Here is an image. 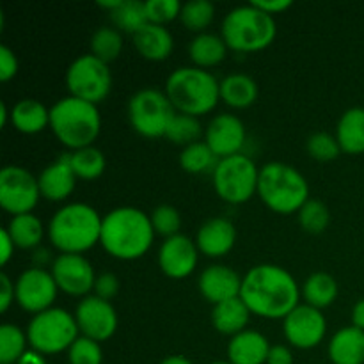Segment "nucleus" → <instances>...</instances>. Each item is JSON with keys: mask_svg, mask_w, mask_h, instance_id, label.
Returning a JSON list of instances; mask_svg holds the SVG:
<instances>
[{"mask_svg": "<svg viewBox=\"0 0 364 364\" xmlns=\"http://www.w3.org/2000/svg\"><path fill=\"white\" fill-rule=\"evenodd\" d=\"M153 238L151 219L135 206H119L103 215L100 244L116 259L142 258L153 245Z\"/></svg>", "mask_w": 364, "mask_h": 364, "instance_id": "nucleus-2", "label": "nucleus"}, {"mask_svg": "<svg viewBox=\"0 0 364 364\" xmlns=\"http://www.w3.org/2000/svg\"><path fill=\"white\" fill-rule=\"evenodd\" d=\"M66 87L70 96L98 105L112 89V73L109 64L100 60L92 53L77 57L68 66Z\"/></svg>", "mask_w": 364, "mask_h": 364, "instance_id": "nucleus-11", "label": "nucleus"}, {"mask_svg": "<svg viewBox=\"0 0 364 364\" xmlns=\"http://www.w3.org/2000/svg\"><path fill=\"white\" fill-rule=\"evenodd\" d=\"M176 109L166 91L144 87L135 92L128 102V119L132 128L142 137H166V132Z\"/></svg>", "mask_w": 364, "mask_h": 364, "instance_id": "nucleus-10", "label": "nucleus"}, {"mask_svg": "<svg viewBox=\"0 0 364 364\" xmlns=\"http://www.w3.org/2000/svg\"><path fill=\"white\" fill-rule=\"evenodd\" d=\"M160 364H192V361L185 358V355H169L164 361H160Z\"/></svg>", "mask_w": 364, "mask_h": 364, "instance_id": "nucleus-53", "label": "nucleus"}, {"mask_svg": "<svg viewBox=\"0 0 364 364\" xmlns=\"http://www.w3.org/2000/svg\"><path fill=\"white\" fill-rule=\"evenodd\" d=\"M25 333H27L31 350L43 355L68 352L80 336L75 315L63 308H50L34 315Z\"/></svg>", "mask_w": 364, "mask_h": 364, "instance_id": "nucleus-8", "label": "nucleus"}, {"mask_svg": "<svg viewBox=\"0 0 364 364\" xmlns=\"http://www.w3.org/2000/svg\"><path fill=\"white\" fill-rule=\"evenodd\" d=\"M0 242H2V255H0V263L6 267L7 263H9V259L13 258L14 249H16V245H14V242H13V238H11L7 228H2V231H0Z\"/></svg>", "mask_w": 364, "mask_h": 364, "instance_id": "nucleus-49", "label": "nucleus"}, {"mask_svg": "<svg viewBox=\"0 0 364 364\" xmlns=\"http://www.w3.org/2000/svg\"><path fill=\"white\" fill-rule=\"evenodd\" d=\"M57 291L59 288L52 272L41 267H32L23 270L14 283V301L23 311L34 316L52 308Z\"/></svg>", "mask_w": 364, "mask_h": 364, "instance_id": "nucleus-13", "label": "nucleus"}, {"mask_svg": "<svg viewBox=\"0 0 364 364\" xmlns=\"http://www.w3.org/2000/svg\"><path fill=\"white\" fill-rule=\"evenodd\" d=\"M228 52V45L223 39V36L212 34V32H203L198 34L188 45V55L194 66L203 68H212L217 66L224 60Z\"/></svg>", "mask_w": 364, "mask_h": 364, "instance_id": "nucleus-29", "label": "nucleus"}, {"mask_svg": "<svg viewBox=\"0 0 364 364\" xmlns=\"http://www.w3.org/2000/svg\"><path fill=\"white\" fill-rule=\"evenodd\" d=\"M270 343L262 333L242 331L228 343V359L231 364H267Z\"/></svg>", "mask_w": 364, "mask_h": 364, "instance_id": "nucleus-22", "label": "nucleus"}, {"mask_svg": "<svg viewBox=\"0 0 364 364\" xmlns=\"http://www.w3.org/2000/svg\"><path fill=\"white\" fill-rule=\"evenodd\" d=\"M132 38L137 52L148 60H166L174 48L173 34L164 25L146 23Z\"/></svg>", "mask_w": 364, "mask_h": 364, "instance_id": "nucleus-23", "label": "nucleus"}, {"mask_svg": "<svg viewBox=\"0 0 364 364\" xmlns=\"http://www.w3.org/2000/svg\"><path fill=\"white\" fill-rule=\"evenodd\" d=\"M41 198L39 181L21 166H6L0 171V206L11 215L32 213Z\"/></svg>", "mask_w": 364, "mask_h": 364, "instance_id": "nucleus-12", "label": "nucleus"}, {"mask_svg": "<svg viewBox=\"0 0 364 364\" xmlns=\"http://www.w3.org/2000/svg\"><path fill=\"white\" fill-rule=\"evenodd\" d=\"M220 100L233 109H247L258 100V84L245 73H231L220 80Z\"/></svg>", "mask_w": 364, "mask_h": 364, "instance_id": "nucleus-28", "label": "nucleus"}, {"mask_svg": "<svg viewBox=\"0 0 364 364\" xmlns=\"http://www.w3.org/2000/svg\"><path fill=\"white\" fill-rule=\"evenodd\" d=\"M212 364H231L230 361H215V363H212Z\"/></svg>", "mask_w": 364, "mask_h": 364, "instance_id": "nucleus-56", "label": "nucleus"}, {"mask_svg": "<svg viewBox=\"0 0 364 364\" xmlns=\"http://www.w3.org/2000/svg\"><path fill=\"white\" fill-rule=\"evenodd\" d=\"M95 295L96 297L103 299V301H112L114 297L119 291V279L117 276H114L112 272H103L100 276H96L95 281Z\"/></svg>", "mask_w": 364, "mask_h": 364, "instance_id": "nucleus-44", "label": "nucleus"}, {"mask_svg": "<svg viewBox=\"0 0 364 364\" xmlns=\"http://www.w3.org/2000/svg\"><path fill=\"white\" fill-rule=\"evenodd\" d=\"M251 311L245 306V302L240 297L230 299L226 302L213 306L212 311V323L220 334L226 336H237L247 327Z\"/></svg>", "mask_w": 364, "mask_h": 364, "instance_id": "nucleus-26", "label": "nucleus"}, {"mask_svg": "<svg viewBox=\"0 0 364 364\" xmlns=\"http://www.w3.org/2000/svg\"><path fill=\"white\" fill-rule=\"evenodd\" d=\"M50 128L57 141L71 151L92 146L102 130V116L95 103L64 96L50 109Z\"/></svg>", "mask_w": 364, "mask_h": 364, "instance_id": "nucleus-5", "label": "nucleus"}, {"mask_svg": "<svg viewBox=\"0 0 364 364\" xmlns=\"http://www.w3.org/2000/svg\"><path fill=\"white\" fill-rule=\"evenodd\" d=\"M201 134L203 127L198 117L176 112V116L173 117V121L167 127L166 137L171 142H174V144L187 148V146L194 144V142H199Z\"/></svg>", "mask_w": 364, "mask_h": 364, "instance_id": "nucleus-38", "label": "nucleus"}, {"mask_svg": "<svg viewBox=\"0 0 364 364\" xmlns=\"http://www.w3.org/2000/svg\"><path fill=\"white\" fill-rule=\"evenodd\" d=\"M144 4L149 23L164 25V27L169 21L180 18L181 7H183V4H180L178 0H146Z\"/></svg>", "mask_w": 364, "mask_h": 364, "instance_id": "nucleus-43", "label": "nucleus"}, {"mask_svg": "<svg viewBox=\"0 0 364 364\" xmlns=\"http://www.w3.org/2000/svg\"><path fill=\"white\" fill-rule=\"evenodd\" d=\"M219 160V156L210 149L205 141L194 142L180 153V167L188 174H213Z\"/></svg>", "mask_w": 364, "mask_h": 364, "instance_id": "nucleus-32", "label": "nucleus"}, {"mask_svg": "<svg viewBox=\"0 0 364 364\" xmlns=\"http://www.w3.org/2000/svg\"><path fill=\"white\" fill-rule=\"evenodd\" d=\"M70 162L75 174H77V178L87 181L96 180V178L102 176L107 166L105 155H103L98 148H95V146H87V148L71 151Z\"/></svg>", "mask_w": 364, "mask_h": 364, "instance_id": "nucleus-34", "label": "nucleus"}, {"mask_svg": "<svg viewBox=\"0 0 364 364\" xmlns=\"http://www.w3.org/2000/svg\"><path fill=\"white\" fill-rule=\"evenodd\" d=\"M283 333L291 347L302 350L318 347L327 333L326 315L313 306L299 304L283 320Z\"/></svg>", "mask_w": 364, "mask_h": 364, "instance_id": "nucleus-14", "label": "nucleus"}, {"mask_svg": "<svg viewBox=\"0 0 364 364\" xmlns=\"http://www.w3.org/2000/svg\"><path fill=\"white\" fill-rule=\"evenodd\" d=\"M199 249L196 240L185 235L166 238L159 249L160 270L171 279H185L192 276L198 267Z\"/></svg>", "mask_w": 364, "mask_h": 364, "instance_id": "nucleus-17", "label": "nucleus"}, {"mask_svg": "<svg viewBox=\"0 0 364 364\" xmlns=\"http://www.w3.org/2000/svg\"><path fill=\"white\" fill-rule=\"evenodd\" d=\"M297 213L299 223H301L302 230H304L306 233H322V231L327 230V226H329L331 223L329 208H327L326 203L320 201V199L309 198Z\"/></svg>", "mask_w": 364, "mask_h": 364, "instance_id": "nucleus-39", "label": "nucleus"}, {"mask_svg": "<svg viewBox=\"0 0 364 364\" xmlns=\"http://www.w3.org/2000/svg\"><path fill=\"white\" fill-rule=\"evenodd\" d=\"M267 364H294V354L287 345H272Z\"/></svg>", "mask_w": 364, "mask_h": 364, "instance_id": "nucleus-48", "label": "nucleus"}, {"mask_svg": "<svg viewBox=\"0 0 364 364\" xmlns=\"http://www.w3.org/2000/svg\"><path fill=\"white\" fill-rule=\"evenodd\" d=\"M213 16H215V6L210 0H188L181 7L180 21L188 31L203 34L212 25Z\"/></svg>", "mask_w": 364, "mask_h": 364, "instance_id": "nucleus-37", "label": "nucleus"}, {"mask_svg": "<svg viewBox=\"0 0 364 364\" xmlns=\"http://www.w3.org/2000/svg\"><path fill=\"white\" fill-rule=\"evenodd\" d=\"M109 14L117 31L128 32L132 36L141 31L146 23H149L148 14H146V4L141 0H123V4Z\"/></svg>", "mask_w": 364, "mask_h": 364, "instance_id": "nucleus-33", "label": "nucleus"}, {"mask_svg": "<svg viewBox=\"0 0 364 364\" xmlns=\"http://www.w3.org/2000/svg\"><path fill=\"white\" fill-rule=\"evenodd\" d=\"M352 326L364 331V299L355 302L352 308Z\"/></svg>", "mask_w": 364, "mask_h": 364, "instance_id": "nucleus-50", "label": "nucleus"}, {"mask_svg": "<svg viewBox=\"0 0 364 364\" xmlns=\"http://www.w3.org/2000/svg\"><path fill=\"white\" fill-rule=\"evenodd\" d=\"M235 242H237L235 224L224 217L208 219L196 235V245L206 258H223L235 247Z\"/></svg>", "mask_w": 364, "mask_h": 364, "instance_id": "nucleus-21", "label": "nucleus"}, {"mask_svg": "<svg viewBox=\"0 0 364 364\" xmlns=\"http://www.w3.org/2000/svg\"><path fill=\"white\" fill-rule=\"evenodd\" d=\"M123 50V36L116 27H100L91 36V53L103 63L110 64Z\"/></svg>", "mask_w": 364, "mask_h": 364, "instance_id": "nucleus-36", "label": "nucleus"}, {"mask_svg": "<svg viewBox=\"0 0 364 364\" xmlns=\"http://www.w3.org/2000/svg\"><path fill=\"white\" fill-rule=\"evenodd\" d=\"M306 149H308L309 156L318 160V162H333L341 153L336 135L326 134V132L309 135L308 142H306Z\"/></svg>", "mask_w": 364, "mask_h": 364, "instance_id": "nucleus-40", "label": "nucleus"}, {"mask_svg": "<svg viewBox=\"0 0 364 364\" xmlns=\"http://www.w3.org/2000/svg\"><path fill=\"white\" fill-rule=\"evenodd\" d=\"M36 256H38V258H36V262H41V259H43V263H45L46 259H48L50 252L46 251V249H39V251H38V255H36Z\"/></svg>", "mask_w": 364, "mask_h": 364, "instance_id": "nucleus-55", "label": "nucleus"}, {"mask_svg": "<svg viewBox=\"0 0 364 364\" xmlns=\"http://www.w3.org/2000/svg\"><path fill=\"white\" fill-rule=\"evenodd\" d=\"M199 291L213 306L240 297L242 277L228 265H210L199 276Z\"/></svg>", "mask_w": 364, "mask_h": 364, "instance_id": "nucleus-19", "label": "nucleus"}, {"mask_svg": "<svg viewBox=\"0 0 364 364\" xmlns=\"http://www.w3.org/2000/svg\"><path fill=\"white\" fill-rule=\"evenodd\" d=\"M338 291L340 288H338L336 279L327 272L311 274L302 284V297H304L306 304L313 306L320 311L336 301Z\"/></svg>", "mask_w": 364, "mask_h": 364, "instance_id": "nucleus-31", "label": "nucleus"}, {"mask_svg": "<svg viewBox=\"0 0 364 364\" xmlns=\"http://www.w3.org/2000/svg\"><path fill=\"white\" fill-rule=\"evenodd\" d=\"M299 294L295 277L279 265L262 263L242 277L240 299L259 318L284 320L299 306Z\"/></svg>", "mask_w": 364, "mask_h": 364, "instance_id": "nucleus-1", "label": "nucleus"}, {"mask_svg": "<svg viewBox=\"0 0 364 364\" xmlns=\"http://www.w3.org/2000/svg\"><path fill=\"white\" fill-rule=\"evenodd\" d=\"M75 320L80 336L98 343L110 340L117 331L116 308L109 301H103L96 295H87L78 302L75 309Z\"/></svg>", "mask_w": 364, "mask_h": 364, "instance_id": "nucleus-15", "label": "nucleus"}, {"mask_svg": "<svg viewBox=\"0 0 364 364\" xmlns=\"http://www.w3.org/2000/svg\"><path fill=\"white\" fill-rule=\"evenodd\" d=\"M151 219V226L155 230V235H162V237L169 238L174 235H180L181 228V215L174 206L171 205H160L149 215Z\"/></svg>", "mask_w": 364, "mask_h": 364, "instance_id": "nucleus-41", "label": "nucleus"}, {"mask_svg": "<svg viewBox=\"0 0 364 364\" xmlns=\"http://www.w3.org/2000/svg\"><path fill=\"white\" fill-rule=\"evenodd\" d=\"M11 238L18 249H36L41 245L45 237V226L41 219L34 213H23V215L11 217L7 224Z\"/></svg>", "mask_w": 364, "mask_h": 364, "instance_id": "nucleus-30", "label": "nucleus"}, {"mask_svg": "<svg viewBox=\"0 0 364 364\" xmlns=\"http://www.w3.org/2000/svg\"><path fill=\"white\" fill-rule=\"evenodd\" d=\"M28 338L14 323L0 326V364H16L27 352Z\"/></svg>", "mask_w": 364, "mask_h": 364, "instance_id": "nucleus-35", "label": "nucleus"}, {"mask_svg": "<svg viewBox=\"0 0 364 364\" xmlns=\"http://www.w3.org/2000/svg\"><path fill=\"white\" fill-rule=\"evenodd\" d=\"M68 363L70 364H102L103 350L98 341L89 340L85 336H78V340L68 350Z\"/></svg>", "mask_w": 364, "mask_h": 364, "instance_id": "nucleus-42", "label": "nucleus"}, {"mask_svg": "<svg viewBox=\"0 0 364 364\" xmlns=\"http://www.w3.org/2000/svg\"><path fill=\"white\" fill-rule=\"evenodd\" d=\"M258 196L272 212L291 215L309 199V185L294 166L269 162L259 169Z\"/></svg>", "mask_w": 364, "mask_h": 364, "instance_id": "nucleus-7", "label": "nucleus"}, {"mask_svg": "<svg viewBox=\"0 0 364 364\" xmlns=\"http://www.w3.org/2000/svg\"><path fill=\"white\" fill-rule=\"evenodd\" d=\"M18 73V57L9 46H0V80L9 82Z\"/></svg>", "mask_w": 364, "mask_h": 364, "instance_id": "nucleus-45", "label": "nucleus"}, {"mask_svg": "<svg viewBox=\"0 0 364 364\" xmlns=\"http://www.w3.org/2000/svg\"><path fill=\"white\" fill-rule=\"evenodd\" d=\"M336 139L343 153H364V107H352L341 114L336 124Z\"/></svg>", "mask_w": 364, "mask_h": 364, "instance_id": "nucleus-27", "label": "nucleus"}, {"mask_svg": "<svg viewBox=\"0 0 364 364\" xmlns=\"http://www.w3.org/2000/svg\"><path fill=\"white\" fill-rule=\"evenodd\" d=\"M41 198L46 201H64L70 198L77 185V174L70 162V153L60 155L55 162L46 166L38 176Z\"/></svg>", "mask_w": 364, "mask_h": 364, "instance_id": "nucleus-20", "label": "nucleus"}, {"mask_svg": "<svg viewBox=\"0 0 364 364\" xmlns=\"http://www.w3.org/2000/svg\"><path fill=\"white\" fill-rule=\"evenodd\" d=\"M57 288L71 297H87L95 288L96 274L84 255H59L52 262Z\"/></svg>", "mask_w": 364, "mask_h": 364, "instance_id": "nucleus-16", "label": "nucleus"}, {"mask_svg": "<svg viewBox=\"0 0 364 364\" xmlns=\"http://www.w3.org/2000/svg\"><path fill=\"white\" fill-rule=\"evenodd\" d=\"M11 124L20 134L34 135L50 127V109L36 98H23L11 109Z\"/></svg>", "mask_w": 364, "mask_h": 364, "instance_id": "nucleus-25", "label": "nucleus"}, {"mask_svg": "<svg viewBox=\"0 0 364 364\" xmlns=\"http://www.w3.org/2000/svg\"><path fill=\"white\" fill-rule=\"evenodd\" d=\"M220 82L210 71L198 66L176 68L166 80V95L176 112L205 116L220 100Z\"/></svg>", "mask_w": 364, "mask_h": 364, "instance_id": "nucleus-4", "label": "nucleus"}, {"mask_svg": "<svg viewBox=\"0 0 364 364\" xmlns=\"http://www.w3.org/2000/svg\"><path fill=\"white\" fill-rule=\"evenodd\" d=\"M247 139L245 124L235 114H217L205 130V142L219 159L238 155Z\"/></svg>", "mask_w": 364, "mask_h": 364, "instance_id": "nucleus-18", "label": "nucleus"}, {"mask_svg": "<svg viewBox=\"0 0 364 364\" xmlns=\"http://www.w3.org/2000/svg\"><path fill=\"white\" fill-rule=\"evenodd\" d=\"M212 178L219 198L230 205H242L258 194L259 169L244 153L220 159Z\"/></svg>", "mask_w": 364, "mask_h": 364, "instance_id": "nucleus-9", "label": "nucleus"}, {"mask_svg": "<svg viewBox=\"0 0 364 364\" xmlns=\"http://www.w3.org/2000/svg\"><path fill=\"white\" fill-rule=\"evenodd\" d=\"M14 302V284L7 274L0 276V311L6 313Z\"/></svg>", "mask_w": 364, "mask_h": 364, "instance_id": "nucleus-46", "label": "nucleus"}, {"mask_svg": "<svg viewBox=\"0 0 364 364\" xmlns=\"http://www.w3.org/2000/svg\"><path fill=\"white\" fill-rule=\"evenodd\" d=\"M7 121H11V110L7 109V103H0V127H6Z\"/></svg>", "mask_w": 364, "mask_h": 364, "instance_id": "nucleus-54", "label": "nucleus"}, {"mask_svg": "<svg viewBox=\"0 0 364 364\" xmlns=\"http://www.w3.org/2000/svg\"><path fill=\"white\" fill-rule=\"evenodd\" d=\"M100 213L85 203H70L57 210L48 223V238L60 255H84L100 244Z\"/></svg>", "mask_w": 364, "mask_h": 364, "instance_id": "nucleus-3", "label": "nucleus"}, {"mask_svg": "<svg viewBox=\"0 0 364 364\" xmlns=\"http://www.w3.org/2000/svg\"><path fill=\"white\" fill-rule=\"evenodd\" d=\"M277 25L274 16L258 9L255 4H245L231 9L220 25V36L228 48L240 53L265 50L276 39Z\"/></svg>", "mask_w": 364, "mask_h": 364, "instance_id": "nucleus-6", "label": "nucleus"}, {"mask_svg": "<svg viewBox=\"0 0 364 364\" xmlns=\"http://www.w3.org/2000/svg\"><path fill=\"white\" fill-rule=\"evenodd\" d=\"M333 364H364V331L354 326L338 331L329 341Z\"/></svg>", "mask_w": 364, "mask_h": 364, "instance_id": "nucleus-24", "label": "nucleus"}, {"mask_svg": "<svg viewBox=\"0 0 364 364\" xmlns=\"http://www.w3.org/2000/svg\"><path fill=\"white\" fill-rule=\"evenodd\" d=\"M96 4L103 7V9H109V13H112V11H116L123 4V0H98Z\"/></svg>", "mask_w": 364, "mask_h": 364, "instance_id": "nucleus-52", "label": "nucleus"}, {"mask_svg": "<svg viewBox=\"0 0 364 364\" xmlns=\"http://www.w3.org/2000/svg\"><path fill=\"white\" fill-rule=\"evenodd\" d=\"M251 4H255L258 9L265 11V13L270 14V16L283 13V11L290 9V7L294 6L291 0H252Z\"/></svg>", "mask_w": 364, "mask_h": 364, "instance_id": "nucleus-47", "label": "nucleus"}, {"mask_svg": "<svg viewBox=\"0 0 364 364\" xmlns=\"http://www.w3.org/2000/svg\"><path fill=\"white\" fill-rule=\"evenodd\" d=\"M16 364H46V359H45V355L39 354V352L27 350L25 352L23 358H21Z\"/></svg>", "mask_w": 364, "mask_h": 364, "instance_id": "nucleus-51", "label": "nucleus"}]
</instances>
